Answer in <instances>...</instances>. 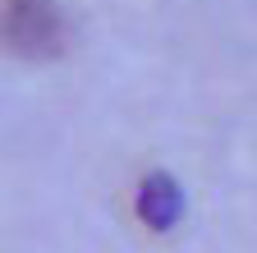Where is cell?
Returning a JSON list of instances; mask_svg holds the SVG:
<instances>
[{
  "mask_svg": "<svg viewBox=\"0 0 257 253\" xmlns=\"http://www.w3.org/2000/svg\"><path fill=\"white\" fill-rule=\"evenodd\" d=\"M0 28H5V42L28 55L55 51V42H60V14L51 0H5Z\"/></svg>",
  "mask_w": 257,
  "mask_h": 253,
  "instance_id": "6da1fadb",
  "label": "cell"
},
{
  "mask_svg": "<svg viewBox=\"0 0 257 253\" xmlns=\"http://www.w3.org/2000/svg\"><path fill=\"white\" fill-rule=\"evenodd\" d=\"M138 212L152 221L156 230H166L170 221L179 216V194H175L166 180H152V184H143V194H138Z\"/></svg>",
  "mask_w": 257,
  "mask_h": 253,
  "instance_id": "7a4b0ae2",
  "label": "cell"
}]
</instances>
